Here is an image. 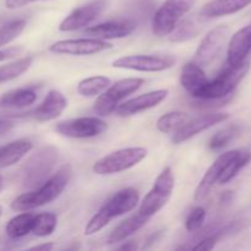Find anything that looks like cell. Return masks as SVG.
Returning a JSON list of instances; mask_svg holds the SVG:
<instances>
[{"instance_id":"obj_1","label":"cell","mask_w":251,"mask_h":251,"mask_svg":"<svg viewBox=\"0 0 251 251\" xmlns=\"http://www.w3.org/2000/svg\"><path fill=\"white\" fill-rule=\"evenodd\" d=\"M71 178H73V168L70 164H64L53 176L43 181L38 189L19 195L12 200L10 206L16 212H27L48 205L63 194V191L68 188Z\"/></svg>"},{"instance_id":"obj_2","label":"cell","mask_w":251,"mask_h":251,"mask_svg":"<svg viewBox=\"0 0 251 251\" xmlns=\"http://www.w3.org/2000/svg\"><path fill=\"white\" fill-rule=\"evenodd\" d=\"M140 202V194L135 188H125L108 199L92 216L85 227V235H93L109 225L114 218L135 210Z\"/></svg>"},{"instance_id":"obj_3","label":"cell","mask_w":251,"mask_h":251,"mask_svg":"<svg viewBox=\"0 0 251 251\" xmlns=\"http://www.w3.org/2000/svg\"><path fill=\"white\" fill-rule=\"evenodd\" d=\"M249 69V61H245L242 65L238 66L228 65L213 80L207 81V83L203 86L200 93L196 96V100H203V102H211V100H220L228 97V96L234 92L240 81L245 77Z\"/></svg>"},{"instance_id":"obj_4","label":"cell","mask_w":251,"mask_h":251,"mask_svg":"<svg viewBox=\"0 0 251 251\" xmlns=\"http://www.w3.org/2000/svg\"><path fill=\"white\" fill-rule=\"evenodd\" d=\"M174 183H176V179H174L173 171L169 167H166L158 174L149 193L145 195L139 207V212L151 220L168 203L173 194Z\"/></svg>"},{"instance_id":"obj_5","label":"cell","mask_w":251,"mask_h":251,"mask_svg":"<svg viewBox=\"0 0 251 251\" xmlns=\"http://www.w3.org/2000/svg\"><path fill=\"white\" fill-rule=\"evenodd\" d=\"M146 156L147 150L144 147H127L100 158L93 164L92 169L98 176H113L134 168Z\"/></svg>"},{"instance_id":"obj_6","label":"cell","mask_w":251,"mask_h":251,"mask_svg":"<svg viewBox=\"0 0 251 251\" xmlns=\"http://www.w3.org/2000/svg\"><path fill=\"white\" fill-rule=\"evenodd\" d=\"M145 83L144 78L127 77L110 85L104 92L100 93L93 105V112L100 117H105L115 112L118 105L130 95L136 92Z\"/></svg>"},{"instance_id":"obj_7","label":"cell","mask_w":251,"mask_h":251,"mask_svg":"<svg viewBox=\"0 0 251 251\" xmlns=\"http://www.w3.org/2000/svg\"><path fill=\"white\" fill-rule=\"evenodd\" d=\"M195 2L196 0H166L153 16L152 32L154 36H169L178 22L193 9Z\"/></svg>"},{"instance_id":"obj_8","label":"cell","mask_w":251,"mask_h":251,"mask_svg":"<svg viewBox=\"0 0 251 251\" xmlns=\"http://www.w3.org/2000/svg\"><path fill=\"white\" fill-rule=\"evenodd\" d=\"M58 161V150L47 146L37 151L22 168V183L33 186L48 179Z\"/></svg>"},{"instance_id":"obj_9","label":"cell","mask_w":251,"mask_h":251,"mask_svg":"<svg viewBox=\"0 0 251 251\" xmlns=\"http://www.w3.org/2000/svg\"><path fill=\"white\" fill-rule=\"evenodd\" d=\"M176 59L173 55H154V54H135L115 59L112 65L118 69L141 71V73H161L173 68Z\"/></svg>"},{"instance_id":"obj_10","label":"cell","mask_w":251,"mask_h":251,"mask_svg":"<svg viewBox=\"0 0 251 251\" xmlns=\"http://www.w3.org/2000/svg\"><path fill=\"white\" fill-rule=\"evenodd\" d=\"M54 129L59 135L70 139H91L103 134L108 125L100 118L81 117L59 122Z\"/></svg>"},{"instance_id":"obj_11","label":"cell","mask_w":251,"mask_h":251,"mask_svg":"<svg viewBox=\"0 0 251 251\" xmlns=\"http://www.w3.org/2000/svg\"><path fill=\"white\" fill-rule=\"evenodd\" d=\"M230 29L227 25H220L211 29L202 38L200 46L195 51L193 61L201 68L210 65L222 51L223 47L229 38Z\"/></svg>"},{"instance_id":"obj_12","label":"cell","mask_w":251,"mask_h":251,"mask_svg":"<svg viewBox=\"0 0 251 251\" xmlns=\"http://www.w3.org/2000/svg\"><path fill=\"white\" fill-rule=\"evenodd\" d=\"M113 48V44L107 41L98 38H77V39H63L58 41L49 47V51L54 54L63 55H93L100 51Z\"/></svg>"},{"instance_id":"obj_13","label":"cell","mask_w":251,"mask_h":251,"mask_svg":"<svg viewBox=\"0 0 251 251\" xmlns=\"http://www.w3.org/2000/svg\"><path fill=\"white\" fill-rule=\"evenodd\" d=\"M108 6V0H91L90 2L74 9L59 25V31L73 32L82 29L92 24Z\"/></svg>"},{"instance_id":"obj_14","label":"cell","mask_w":251,"mask_h":251,"mask_svg":"<svg viewBox=\"0 0 251 251\" xmlns=\"http://www.w3.org/2000/svg\"><path fill=\"white\" fill-rule=\"evenodd\" d=\"M228 119H229V114L221 112L202 114L198 118H194V119L190 118L189 122L180 130L172 134V142L176 145L183 144V142L193 139L196 135L215 126L216 124H220V123L226 122Z\"/></svg>"},{"instance_id":"obj_15","label":"cell","mask_w":251,"mask_h":251,"mask_svg":"<svg viewBox=\"0 0 251 251\" xmlns=\"http://www.w3.org/2000/svg\"><path fill=\"white\" fill-rule=\"evenodd\" d=\"M235 152H237V150L225 152V153H222L221 156H218L217 159L208 167L206 173L203 174V176L201 178L198 188H196L195 194H194V199H195L196 202H201V201H203L208 195H210L211 190H212L213 186L218 183L223 171H225L226 166H227L228 162L233 158Z\"/></svg>"},{"instance_id":"obj_16","label":"cell","mask_w":251,"mask_h":251,"mask_svg":"<svg viewBox=\"0 0 251 251\" xmlns=\"http://www.w3.org/2000/svg\"><path fill=\"white\" fill-rule=\"evenodd\" d=\"M168 90H156L144 93V95L131 98L126 102L120 103L117 109H115V113L119 117H131V115L139 114V113L145 112V110L157 107L159 103H162L168 97Z\"/></svg>"},{"instance_id":"obj_17","label":"cell","mask_w":251,"mask_h":251,"mask_svg":"<svg viewBox=\"0 0 251 251\" xmlns=\"http://www.w3.org/2000/svg\"><path fill=\"white\" fill-rule=\"evenodd\" d=\"M136 29V22L132 20H117L108 21L104 24H98L85 29V34L92 38L103 39H119L130 36Z\"/></svg>"},{"instance_id":"obj_18","label":"cell","mask_w":251,"mask_h":251,"mask_svg":"<svg viewBox=\"0 0 251 251\" xmlns=\"http://www.w3.org/2000/svg\"><path fill=\"white\" fill-rule=\"evenodd\" d=\"M251 51V25L240 28L229 39L227 50V64L230 66L242 65L247 61Z\"/></svg>"},{"instance_id":"obj_19","label":"cell","mask_w":251,"mask_h":251,"mask_svg":"<svg viewBox=\"0 0 251 251\" xmlns=\"http://www.w3.org/2000/svg\"><path fill=\"white\" fill-rule=\"evenodd\" d=\"M66 107H68V100L65 96L60 91L50 90L47 93L41 104L34 109L33 117L39 123L51 122L60 117Z\"/></svg>"},{"instance_id":"obj_20","label":"cell","mask_w":251,"mask_h":251,"mask_svg":"<svg viewBox=\"0 0 251 251\" xmlns=\"http://www.w3.org/2000/svg\"><path fill=\"white\" fill-rule=\"evenodd\" d=\"M208 78L206 76L203 68L198 65L194 61H189L181 68L180 73V83L184 90L191 96L196 98V96L200 93L203 86L207 83Z\"/></svg>"},{"instance_id":"obj_21","label":"cell","mask_w":251,"mask_h":251,"mask_svg":"<svg viewBox=\"0 0 251 251\" xmlns=\"http://www.w3.org/2000/svg\"><path fill=\"white\" fill-rule=\"evenodd\" d=\"M251 5V0H212L201 10V16L206 19L227 16L235 14Z\"/></svg>"},{"instance_id":"obj_22","label":"cell","mask_w":251,"mask_h":251,"mask_svg":"<svg viewBox=\"0 0 251 251\" xmlns=\"http://www.w3.org/2000/svg\"><path fill=\"white\" fill-rule=\"evenodd\" d=\"M33 144L29 140H16L0 147V168H7L19 163L32 151Z\"/></svg>"},{"instance_id":"obj_23","label":"cell","mask_w":251,"mask_h":251,"mask_svg":"<svg viewBox=\"0 0 251 251\" xmlns=\"http://www.w3.org/2000/svg\"><path fill=\"white\" fill-rule=\"evenodd\" d=\"M37 100L36 91L32 88H15L0 96V109H22Z\"/></svg>"},{"instance_id":"obj_24","label":"cell","mask_w":251,"mask_h":251,"mask_svg":"<svg viewBox=\"0 0 251 251\" xmlns=\"http://www.w3.org/2000/svg\"><path fill=\"white\" fill-rule=\"evenodd\" d=\"M149 221V218L145 217L142 213H140L137 211V213H135L134 216L123 221L119 226H117L114 228V230L110 233L109 238H108V244H117V243L124 242L127 238L134 235L137 230L145 227Z\"/></svg>"},{"instance_id":"obj_25","label":"cell","mask_w":251,"mask_h":251,"mask_svg":"<svg viewBox=\"0 0 251 251\" xmlns=\"http://www.w3.org/2000/svg\"><path fill=\"white\" fill-rule=\"evenodd\" d=\"M201 29V22L196 17H188V19L180 20L176 28L169 33V41L174 43L190 41L195 38Z\"/></svg>"},{"instance_id":"obj_26","label":"cell","mask_w":251,"mask_h":251,"mask_svg":"<svg viewBox=\"0 0 251 251\" xmlns=\"http://www.w3.org/2000/svg\"><path fill=\"white\" fill-rule=\"evenodd\" d=\"M33 218L34 215L29 213L28 211L12 217L5 227L7 237L11 238V239H20V238H24L28 235L29 233H32Z\"/></svg>"},{"instance_id":"obj_27","label":"cell","mask_w":251,"mask_h":251,"mask_svg":"<svg viewBox=\"0 0 251 251\" xmlns=\"http://www.w3.org/2000/svg\"><path fill=\"white\" fill-rule=\"evenodd\" d=\"M251 161V153L248 150H237L235 154L233 156V158L228 162V164L226 166L225 171H223L222 176H221L218 183L221 185H225L228 184L229 181H232L235 176L239 174V172L242 169H244Z\"/></svg>"},{"instance_id":"obj_28","label":"cell","mask_w":251,"mask_h":251,"mask_svg":"<svg viewBox=\"0 0 251 251\" xmlns=\"http://www.w3.org/2000/svg\"><path fill=\"white\" fill-rule=\"evenodd\" d=\"M110 85H112V80L107 76H91L78 82L77 92L83 97H96L104 92Z\"/></svg>"},{"instance_id":"obj_29","label":"cell","mask_w":251,"mask_h":251,"mask_svg":"<svg viewBox=\"0 0 251 251\" xmlns=\"http://www.w3.org/2000/svg\"><path fill=\"white\" fill-rule=\"evenodd\" d=\"M189 119L190 115L184 112H169L158 118L156 126L163 134H174L180 130Z\"/></svg>"},{"instance_id":"obj_30","label":"cell","mask_w":251,"mask_h":251,"mask_svg":"<svg viewBox=\"0 0 251 251\" xmlns=\"http://www.w3.org/2000/svg\"><path fill=\"white\" fill-rule=\"evenodd\" d=\"M33 64V56H24L21 59L0 66V83L9 82L20 77L26 73Z\"/></svg>"},{"instance_id":"obj_31","label":"cell","mask_w":251,"mask_h":251,"mask_svg":"<svg viewBox=\"0 0 251 251\" xmlns=\"http://www.w3.org/2000/svg\"><path fill=\"white\" fill-rule=\"evenodd\" d=\"M58 225V218L51 212H43L39 215H34L33 225H32V233L36 237L44 238L53 234Z\"/></svg>"},{"instance_id":"obj_32","label":"cell","mask_w":251,"mask_h":251,"mask_svg":"<svg viewBox=\"0 0 251 251\" xmlns=\"http://www.w3.org/2000/svg\"><path fill=\"white\" fill-rule=\"evenodd\" d=\"M26 27V20H14L0 27V48L11 43L17 38Z\"/></svg>"},{"instance_id":"obj_33","label":"cell","mask_w":251,"mask_h":251,"mask_svg":"<svg viewBox=\"0 0 251 251\" xmlns=\"http://www.w3.org/2000/svg\"><path fill=\"white\" fill-rule=\"evenodd\" d=\"M239 132V127L232 125V126H228L226 129L220 130L218 132H216L210 140V149L212 151H221L222 149H225L227 145H229V142L234 139L235 136Z\"/></svg>"},{"instance_id":"obj_34","label":"cell","mask_w":251,"mask_h":251,"mask_svg":"<svg viewBox=\"0 0 251 251\" xmlns=\"http://www.w3.org/2000/svg\"><path fill=\"white\" fill-rule=\"evenodd\" d=\"M206 220V210L203 207H198L193 208L190 211V213L188 215L185 221V228L188 232H196L198 229H200L202 227L203 222Z\"/></svg>"},{"instance_id":"obj_35","label":"cell","mask_w":251,"mask_h":251,"mask_svg":"<svg viewBox=\"0 0 251 251\" xmlns=\"http://www.w3.org/2000/svg\"><path fill=\"white\" fill-rule=\"evenodd\" d=\"M218 239H220V234L210 235V237L205 238V239H202L201 242H199V244L194 245L193 250H203V251L212 250L213 248L216 247V244H217Z\"/></svg>"},{"instance_id":"obj_36","label":"cell","mask_w":251,"mask_h":251,"mask_svg":"<svg viewBox=\"0 0 251 251\" xmlns=\"http://www.w3.org/2000/svg\"><path fill=\"white\" fill-rule=\"evenodd\" d=\"M22 51V48L19 47H12V48L7 49H0V61L9 60V59L15 58V56L20 55Z\"/></svg>"},{"instance_id":"obj_37","label":"cell","mask_w":251,"mask_h":251,"mask_svg":"<svg viewBox=\"0 0 251 251\" xmlns=\"http://www.w3.org/2000/svg\"><path fill=\"white\" fill-rule=\"evenodd\" d=\"M39 1V0H5V6L10 10L20 9V7H24L26 5L32 4V2Z\"/></svg>"},{"instance_id":"obj_38","label":"cell","mask_w":251,"mask_h":251,"mask_svg":"<svg viewBox=\"0 0 251 251\" xmlns=\"http://www.w3.org/2000/svg\"><path fill=\"white\" fill-rule=\"evenodd\" d=\"M12 127H14V123L6 119H0V136L9 132Z\"/></svg>"},{"instance_id":"obj_39","label":"cell","mask_w":251,"mask_h":251,"mask_svg":"<svg viewBox=\"0 0 251 251\" xmlns=\"http://www.w3.org/2000/svg\"><path fill=\"white\" fill-rule=\"evenodd\" d=\"M54 249V244L51 243H44V244H39L36 245V247H32L31 250H44V251H49Z\"/></svg>"},{"instance_id":"obj_40","label":"cell","mask_w":251,"mask_h":251,"mask_svg":"<svg viewBox=\"0 0 251 251\" xmlns=\"http://www.w3.org/2000/svg\"><path fill=\"white\" fill-rule=\"evenodd\" d=\"M118 249L119 250H136L137 249V247H136V244H135L134 242H129V243H126V244H124V245H122V247H119L118 248Z\"/></svg>"},{"instance_id":"obj_41","label":"cell","mask_w":251,"mask_h":251,"mask_svg":"<svg viewBox=\"0 0 251 251\" xmlns=\"http://www.w3.org/2000/svg\"><path fill=\"white\" fill-rule=\"evenodd\" d=\"M2 183H4V181H2V176H0V190L2 189Z\"/></svg>"},{"instance_id":"obj_42","label":"cell","mask_w":251,"mask_h":251,"mask_svg":"<svg viewBox=\"0 0 251 251\" xmlns=\"http://www.w3.org/2000/svg\"><path fill=\"white\" fill-rule=\"evenodd\" d=\"M1 215H2V206L0 205V217H1Z\"/></svg>"}]
</instances>
